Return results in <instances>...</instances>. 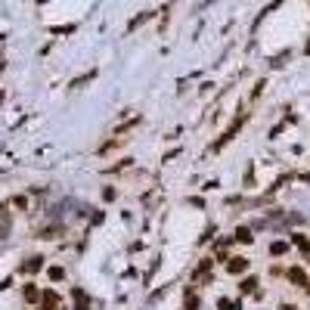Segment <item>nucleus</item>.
Returning a JSON list of instances; mask_svg holds the SVG:
<instances>
[{"instance_id":"f257e3e1","label":"nucleus","mask_w":310,"mask_h":310,"mask_svg":"<svg viewBox=\"0 0 310 310\" xmlns=\"http://www.w3.org/2000/svg\"><path fill=\"white\" fill-rule=\"evenodd\" d=\"M248 267H251L248 258H229L226 261V273L229 276H242V273H248Z\"/></svg>"},{"instance_id":"f03ea898","label":"nucleus","mask_w":310,"mask_h":310,"mask_svg":"<svg viewBox=\"0 0 310 310\" xmlns=\"http://www.w3.org/2000/svg\"><path fill=\"white\" fill-rule=\"evenodd\" d=\"M242 124H245V112H242V115H239V118H236V121H233V124H229V128H226V133H223L221 140L214 143V149H221L223 143H229V140H233V136L239 133V128H242Z\"/></svg>"},{"instance_id":"7ed1b4c3","label":"nucleus","mask_w":310,"mask_h":310,"mask_svg":"<svg viewBox=\"0 0 310 310\" xmlns=\"http://www.w3.org/2000/svg\"><path fill=\"white\" fill-rule=\"evenodd\" d=\"M285 276H289V279L298 285V289H307V285H310V279H307L304 267H289V270H285Z\"/></svg>"},{"instance_id":"20e7f679","label":"nucleus","mask_w":310,"mask_h":310,"mask_svg":"<svg viewBox=\"0 0 310 310\" xmlns=\"http://www.w3.org/2000/svg\"><path fill=\"white\" fill-rule=\"evenodd\" d=\"M38 310H59V295H56V292H44V298H41V307Z\"/></svg>"},{"instance_id":"39448f33","label":"nucleus","mask_w":310,"mask_h":310,"mask_svg":"<svg viewBox=\"0 0 310 310\" xmlns=\"http://www.w3.org/2000/svg\"><path fill=\"white\" fill-rule=\"evenodd\" d=\"M22 295H25V301H28V304H41V298H44L41 289H38V285H31V282L25 285V292H22Z\"/></svg>"},{"instance_id":"423d86ee","label":"nucleus","mask_w":310,"mask_h":310,"mask_svg":"<svg viewBox=\"0 0 310 310\" xmlns=\"http://www.w3.org/2000/svg\"><path fill=\"white\" fill-rule=\"evenodd\" d=\"M239 292H242V295H251V292H255V295H258V276H245L242 282H239Z\"/></svg>"},{"instance_id":"0eeeda50","label":"nucleus","mask_w":310,"mask_h":310,"mask_svg":"<svg viewBox=\"0 0 310 310\" xmlns=\"http://www.w3.org/2000/svg\"><path fill=\"white\" fill-rule=\"evenodd\" d=\"M236 242H242V245H251V242H255L251 226H239V229H236Z\"/></svg>"},{"instance_id":"6e6552de","label":"nucleus","mask_w":310,"mask_h":310,"mask_svg":"<svg viewBox=\"0 0 310 310\" xmlns=\"http://www.w3.org/2000/svg\"><path fill=\"white\" fill-rule=\"evenodd\" d=\"M44 267V258H38V255H34V258H28L25 264H22V273H38Z\"/></svg>"},{"instance_id":"1a4fd4ad","label":"nucleus","mask_w":310,"mask_h":310,"mask_svg":"<svg viewBox=\"0 0 310 310\" xmlns=\"http://www.w3.org/2000/svg\"><path fill=\"white\" fill-rule=\"evenodd\" d=\"M285 251H289V242H279V239H276V242H273V245H270V255H273V258H279V255H285Z\"/></svg>"},{"instance_id":"9d476101","label":"nucleus","mask_w":310,"mask_h":310,"mask_svg":"<svg viewBox=\"0 0 310 310\" xmlns=\"http://www.w3.org/2000/svg\"><path fill=\"white\" fill-rule=\"evenodd\" d=\"M217 310H239V301H229V298H217Z\"/></svg>"},{"instance_id":"9b49d317","label":"nucleus","mask_w":310,"mask_h":310,"mask_svg":"<svg viewBox=\"0 0 310 310\" xmlns=\"http://www.w3.org/2000/svg\"><path fill=\"white\" fill-rule=\"evenodd\" d=\"M186 310H199V298L192 295V289H186Z\"/></svg>"},{"instance_id":"f8f14e48","label":"nucleus","mask_w":310,"mask_h":310,"mask_svg":"<svg viewBox=\"0 0 310 310\" xmlns=\"http://www.w3.org/2000/svg\"><path fill=\"white\" fill-rule=\"evenodd\" d=\"M211 267H214V261H211V258H205V261L199 264V267H196V276H202V273H208Z\"/></svg>"},{"instance_id":"ddd939ff","label":"nucleus","mask_w":310,"mask_h":310,"mask_svg":"<svg viewBox=\"0 0 310 310\" xmlns=\"http://www.w3.org/2000/svg\"><path fill=\"white\" fill-rule=\"evenodd\" d=\"M292 242H295V245H301L304 251L310 248V239H307V236H301V233H295V236H292Z\"/></svg>"},{"instance_id":"4468645a","label":"nucleus","mask_w":310,"mask_h":310,"mask_svg":"<svg viewBox=\"0 0 310 310\" xmlns=\"http://www.w3.org/2000/svg\"><path fill=\"white\" fill-rule=\"evenodd\" d=\"M47 276L56 282V279H62V276H65V270H62V267H50V270H47Z\"/></svg>"},{"instance_id":"2eb2a0df","label":"nucleus","mask_w":310,"mask_h":310,"mask_svg":"<svg viewBox=\"0 0 310 310\" xmlns=\"http://www.w3.org/2000/svg\"><path fill=\"white\" fill-rule=\"evenodd\" d=\"M13 205H16V208H28V199H25V196H16Z\"/></svg>"},{"instance_id":"dca6fc26","label":"nucleus","mask_w":310,"mask_h":310,"mask_svg":"<svg viewBox=\"0 0 310 310\" xmlns=\"http://www.w3.org/2000/svg\"><path fill=\"white\" fill-rule=\"evenodd\" d=\"M270 276H285V270L279 267V264H273V267H270Z\"/></svg>"},{"instance_id":"f3484780","label":"nucleus","mask_w":310,"mask_h":310,"mask_svg":"<svg viewBox=\"0 0 310 310\" xmlns=\"http://www.w3.org/2000/svg\"><path fill=\"white\" fill-rule=\"evenodd\" d=\"M279 310H298V307H295V304H282Z\"/></svg>"},{"instance_id":"a211bd4d","label":"nucleus","mask_w":310,"mask_h":310,"mask_svg":"<svg viewBox=\"0 0 310 310\" xmlns=\"http://www.w3.org/2000/svg\"><path fill=\"white\" fill-rule=\"evenodd\" d=\"M304 292H307V295H310V285H307V289H304Z\"/></svg>"}]
</instances>
